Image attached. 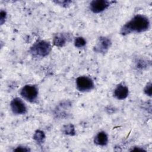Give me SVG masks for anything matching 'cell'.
I'll use <instances>...</instances> for the list:
<instances>
[{"instance_id":"cell-8","label":"cell","mask_w":152,"mask_h":152,"mask_svg":"<svg viewBox=\"0 0 152 152\" xmlns=\"http://www.w3.org/2000/svg\"><path fill=\"white\" fill-rule=\"evenodd\" d=\"M129 94L128 88L124 84H119L115 88L113 95L118 100H124L126 99Z\"/></svg>"},{"instance_id":"cell-1","label":"cell","mask_w":152,"mask_h":152,"mask_svg":"<svg viewBox=\"0 0 152 152\" xmlns=\"http://www.w3.org/2000/svg\"><path fill=\"white\" fill-rule=\"evenodd\" d=\"M150 21L148 17L138 14L125 24L121 30V33L126 35L132 33H142L147 31L150 27Z\"/></svg>"},{"instance_id":"cell-10","label":"cell","mask_w":152,"mask_h":152,"mask_svg":"<svg viewBox=\"0 0 152 152\" xmlns=\"http://www.w3.org/2000/svg\"><path fill=\"white\" fill-rule=\"evenodd\" d=\"M67 41V38L64 34H58L53 39V43L55 46L61 47L63 46Z\"/></svg>"},{"instance_id":"cell-5","label":"cell","mask_w":152,"mask_h":152,"mask_svg":"<svg viewBox=\"0 0 152 152\" xmlns=\"http://www.w3.org/2000/svg\"><path fill=\"white\" fill-rule=\"evenodd\" d=\"M10 106L13 113L16 115H23L27 112V107L24 102L18 97L12 100Z\"/></svg>"},{"instance_id":"cell-3","label":"cell","mask_w":152,"mask_h":152,"mask_svg":"<svg viewBox=\"0 0 152 152\" xmlns=\"http://www.w3.org/2000/svg\"><path fill=\"white\" fill-rule=\"evenodd\" d=\"M38 93L37 86L30 84L24 86L20 91V94L23 98L30 102H34L36 100Z\"/></svg>"},{"instance_id":"cell-2","label":"cell","mask_w":152,"mask_h":152,"mask_svg":"<svg viewBox=\"0 0 152 152\" xmlns=\"http://www.w3.org/2000/svg\"><path fill=\"white\" fill-rule=\"evenodd\" d=\"M51 50V46L49 42L44 40L35 43L31 48L30 52L33 56L44 57L48 55Z\"/></svg>"},{"instance_id":"cell-16","label":"cell","mask_w":152,"mask_h":152,"mask_svg":"<svg viewBox=\"0 0 152 152\" xmlns=\"http://www.w3.org/2000/svg\"><path fill=\"white\" fill-rule=\"evenodd\" d=\"M132 151H144L143 149H142V148H134V149H132Z\"/></svg>"},{"instance_id":"cell-12","label":"cell","mask_w":152,"mask_h":152,"mask_svg":"<svg viewBox=\"0 0 152 152\" xmlns=\"http://www.w3.org/2000/svg\"><path fill=\"white\" fill-rule=\"evenodd\" d=\"M86 44V40L81 37H78L75 38L74 41V45L77 48H82Z\"/></svg>"},{"instance_id":"cell-11","label":"cell","mask_w":152,"mask_h":152,"mask_svg":"<svg viewBox=\"0 0 152 152\" xmlns=\"http://www.w3.org/2000/svg\"><path fill=\"white\" fill-rule=\"evenodd\" d=\"M45 134H44L43 132V131H39V130L35 132L34 135V140H35L37 142H39V143L42 142V141H43V140L45 139Z\"/></svg>"},{"instance_id":"cell-15","label":"cell","mask_w":152,"mask_h":152,"mask_svg":"<svg viewBox=\"0 0 152 152\" xmlns=\"http://www.w3.org/2000/svg\"><path fill=\"white\" fill-rule=\"evenodd\" d=\"M14 151H29L28 148H27L26 147H18L17 148H15L14 150Z\"/></svg>"},{"instance_id":"cell-9","label":"cell","mask_w":152,"mask_h":152,"mask_svg":"<svg viewBox=\"0 0 152 152\" xmlns=\"http://www.w3.org/2000/svg\"><path fill=\"white\" fill-rule=\"evenodd\" d=\"M94 143L96 144L97 145L102 146L105 145L107 144L108 141L107 135L104 132L101 131L96 135V136L94 138Z\"/></svg>"},{"instance_id":"cell-13","label":"cell","mask_w":152,"mask_h":152,"mask_svg":"<svg viewBox=\"0 0 152 152\" xmlns=\"http://www.w3.org/2000/svg\"><path fill=\"white\" fill-rule=\"evenodd\" d=\"M144 93L149 96H151V83L147 84V86H145V87L144 88Z\"/></svg>"},{"instance_id":"cell-4","label":"cell","mask_w":152,"mask_h":152,"mask_svg":"<svg viewBox=\"0 0 152 152\" xmlns=\"http://www.w3.org/2000/svg\"><path fill=\"white\" fill-rule=\"evenodd\" d=\"M76 87L80 91L86 92L93 89L94 84L90 77L80 76L76 79Z\"/></svg>"},{"instance_id":"cell-14","label":"cell","mask_w":152,"mask_h":152,"mask_svg":"<svg viewBox=\"0 0 152 152\" xmlns=\"http://www.w3.org/2000/svg\"><path fill=\"white\" fill-rule=\"evenodd\" d=\"M6 16H7L6 12L5 11L1 10V18H0L1 24H2L5 22V20L6 18Z\"/></svg>"},{"instance_id":"cell-7","label":"cell","mask_w":152,"mask_h":152,"mask_svg":"<svg viewBox=\"0 0 152 152\" xmlns=\"http://www.w3.org/2000/svg\"><path fill=\"white\" fill-rule=\"evenodd\" d=\"M111 45L110 40L106 37H101L99 38L96 46H95V50L100 53H104L109 48Z\"/></svg>"},{"instance_id":"cell-6","label":"cell","mask_w":152,"mask_h":152,"mask_svg":"<svg viewBox=\"0 0 152 152\" xmlns=\"http://www.w3.org/2000/svg\"><path fill=\"white\" fill-rule=\"evenodd\" d=\"M113 2L105 0H94L90 4V9L94 13H100L105 10Z\"/></svg>"}]
</instances>
